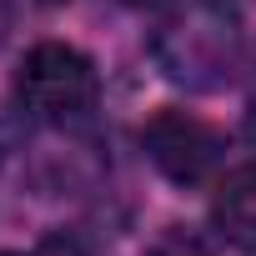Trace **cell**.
Segmentation results:
<instances>
[{"instance_id":"4","label":"cell","mask_w":256,"mask_h":256,"mask_svg":"<svg viewBox=\"0 0 256 256\" xmlns=\"http://www.w3.org/2000/svg\"><path fill=\"white\" fill-rule=\"evenodd\" d=\"M211 226L236 251H256V166H236L221 176L211 196Z\"/></svg>"},{"instance_id":"5","label":"cell","mask_w":256,"mask_h":256,"mask_svg":"<svg viewBox=\"0 0 256 256\" xmlns=\"http://www.w3.org/2000/svg\"><path fill=\"white\" fill-rule=\"evenodd\" d=\"M151 256H206V246H201L196 236H186L181 226H171V231L151 246Z\"/></svg>"},{"instance_id":"7","label":"cell","mask_w":256,"mask_h":256,"mask_svg":"<svg viewBox=\"0 0 256 256\" xmlns=\"http://www.w3.org/2000/svg\"><path fill=\"white\" fill-rule=\"evenodd\" d=\"M126 6H161V0H126Z\"/></svg>"},{"instance_id":"8","label":"cell","mask_w":256,"mask_h":256,"mask_svg":"<svg viewBox=\"0 0 256 256\" xmlns=\"http://www.w3.org/2000/svg\"><path fill=\"white\" fill-rule=\"evenodd\" d=\"M40 6H66V0H40Z\"/></svg>"},{"instance_id":"1","label":"cell","mask_w":256,"mask_h":256,"mask_svg":"<svg viewBox=\"0 0 256 256\" xmlns=\"http://www.w3.org/2000/svg\"><path fill=\"white\" fill-rule=\"evenodd\" d=\"M151 56L171 86L186 90H216L236 76L241 60V16L231 0H186L176 6L156 36Z\"/></svg>"},{"instance_id":"9","label":"cell","mask_w":256,"mask_h":256,"mask_svg":"<svg viewBox=\"0 0 256 256\" xmlns=\"http://www.w3.org/2000/svg\"><path fill=\"white\" fill-rule=\"evenodd\" d=\"M0 256H20V251H0Z\"/></svg>"},{"instance_id":"6","label":"cell","mask_w":256,"mask_h":256,"mask_svg":"<svg viewBox=\"0 0 256 256\" xmlns=\"http://www.w3.org/2000/svg\"><path fill=\"white\" fill-rule=\"evenodd\" d=\"M6 30H10V0H0V40H6Z\"/></svg>"},{"instance_id":"2","label":"cell","mask_w":256,"mask_h":256,"mask_svg":"<svg viewBox=\"0 0 256 256\" xmlns=\"http://www.w3.org/2000/svg\"><path fill=\"white\" fill-rule=\"evenodd\" d=\"M100 80L90 56H80L76 46L60 40H40L16 76V100L26 106V116L46 120V126H76L96 110Z\"/></svg>"},{"instance_id":"3","label":"cell","mask_w":256,"mask_h":256,"mask_svg":"<svg viewBox=\"0 0 256 256\" xmlns=\"http://www.w3.org/2000/svg\"><path fill=\"white\" fill-rule=\"evenodd\" d=\"M141 146H146L151 166L176 186H201L226 151L221 131L206 126L201 116H191V110H156L141 131Z\"/></svg>"}]
</instances>
